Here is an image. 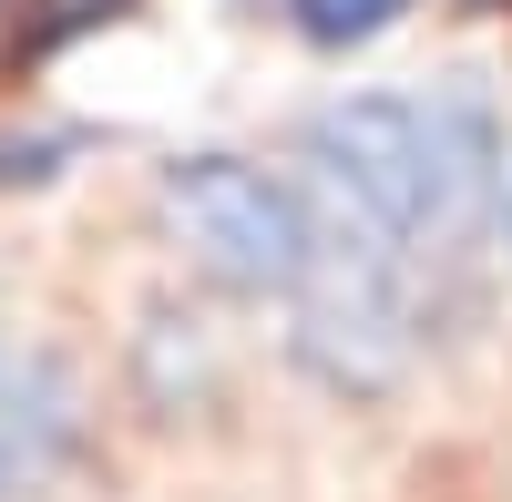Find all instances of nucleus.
<instances>
[{
    "instance_id": "obj_1",
    "label": "nucleus",
    "mask_w": 512,
    "mask_h": 502,
    "mask_svg": "<svg viewBox=\"0 0 512 502\" xmlns=\"http://www.w3.org/2000/svg\"><path fill=\"white\" fill-rule=\"evenodd\" d=\"M308 257H297V287H287V349L318 390L338 400H379L400 390V369L420 349V308H410V246L369 216L349 185H328L308 164Z\"/></svg>"
},
{
    "instance_id": "obj_2",
    "label": "nucleus",
    "mask_w": 512,
    "mask_h": 502,
    "mask_svg": "<svg viewBox=\"0 0 512 502\" xmlns=\"http://www.w3.org/2000/svg\"><path fill=\"white\" fill-rule=\"evenodd\" d=\"M154 216L226 298H287L308 257V195L246 154H185L154 175Z\"/></svg>"
},
{
    "instance_id": "obj_3",
    "label": "nucleus",
    "mask_w": 512,
    "mask_h": 502,
    "mask_svg": "<svg viewBox=\"0 0 512 502\" xmlns=\"http://www.w3.org/2000/svg\"><path fill=\"white\" fill-rule=\"evenodd\" d=\"M308 164L328 185H349L379 226L410 246V267H431V113L400 93H349L308 123Z\"/></svg>"
},
{
    "instance_id": "obj_4",
    "label": "nucleus",
    "mask_w": 512,
    "mask_h": 502,
    "mask_svg": "<svg viewBox=\"0 0 512 502\" xmlns=\"http://www.w3.org/2000/svg\"><path fill=\"white\" fill-rule=\"evenodd\" d=\"M420 113H431V267H451V257H472V236L492 216L502 123H492L482 93H431Z\"/></svg>"
},
{
    "instance_id": "obj_5",
    "label": "nucleus",
    "mask_w": 512,
    "mask_h": 502,
    "mask_svg": "<svg viewBox=\"0 0 512 502\" xmlns=\"http://www.w3.org/2000/svg\"><path fill=\"white\" fill-rule=\"evenodd\" d=\"M72 462V380L41 349L0 339V502H31Z\"/></svg>"
},
{
    "instance_id": "obj_6",
    "label": "nucleus",
    "mask_w": 512,
    "mask_h": 502,
    "mask_svg": "<svg viewBox=\"0 0 512 502\" xmlns=\"http://www.w3.org/2000/svg\"><path fill=\"white\" fill-rule=\"evenodd\" d=\"M410 11V0H287V21L318 41V52H349V41H379Z\"/></svg>"
},
{
    "instance_id": "obj_7",
    "label": "nucleus",
    "mask_w": 512,
    "mask_h": 502,
    "mask_svg": "<svg viewBox=\"0 0 512 502\" xmlns=\"http://www.w3.org/2000/svg\"><path fill=\"white\" fill-rule=\"evenodd\" d=\"M502 236H512V195H502Z\"/></svg>"
}]
</instances>
